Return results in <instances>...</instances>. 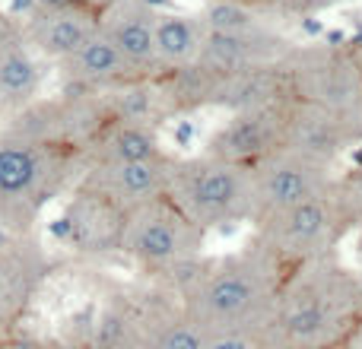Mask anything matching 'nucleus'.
<instances>
[{
    "label": "nucleus",
    "instance_id": "nucleus-1",
    "mask_svg": "<svg viewBox=\"0 0 362 349\" xmlns=\"http://www.w3.org/2000/svg\"><path fill=\"white\" fill-rule=\"evenodd\" d=\"M86 172V156L67 140L42 137L10 121L0 127V225L25 232L42 206Z\"/></svg>",
    "mask_w": 362,
    "mask_h": 349
},
{
    "label": "nucleus",
    "instance_id": "nucleus-2",
    "mask_svg": "<svg viewBox=\"0 0 362 349\" xmlns=\"http://www.w3.org/2000/svg\"><path fill=\"white\" fill-rule=\"evenodd\" d=\"M270 273V251L229 257L204 270L197 283L185 289V314L206 340H226L267 324L276 305V286Z\"/></svg>",
    "mask_w": 362,
    "mask_h": 349
},
{
    "label": "nucleus",
    "instance_id": "nucleus-3",
    "mask_svg": "<svg viewBox=\"0 0 362 349\" xmlns=\"http://www.w3.org/2000/svg\"><path fill=\"white\" fill-rule=\"evenodd\" d=\"M165 197L204 232L255 216L251 169L216 156L172 159Z\"/></svg>",
    "mask_w": 362,
    "mask_h": 349
},
{
    "label": "nucleus",
    "instance_id": "nucleus-4",
    "mask_svg": "<svg viewBox=\"0 0 362 349\" xmlns=\"http://www.w3.org/2000/svg\"><path fill=\"white\" fill-rule=\"evenodd\" d=\"M200 235L204 229L197 223H191L169 197H159L127 213L121 251L144 267L165 270L181 257L197 254Z\"/></svg>",
    "mask_w": 362,
    "mask_h": 349
},
{
    "label": "nucleus",
    "instance_id": "nucleus-5",
    "mask_svg": "<svg viewBox=\"0 0 362 349\" xmlns=\"http://www.w3.org/2000/svg\"><path fill=\"white\" fill-rule=\"evenodd\" d=\"M251 191H255L251 219H264L270 213H280L286 206L331 191V162L280 146L251 165Z\"/></svg>",
    "mask_w": 362,
    "mask_h": 349
},
{
    "label": "nucleus",
    "instance_id": "nucleus-6",
    "mask_svg": "<svg viewBox=\"0 0 362 349\" xmlns=\"http://www.w3.org/2000/svg\"><path fill=\"white\" fill-rule=\"evenodd\" d=\"M286 67L289 86L312 105H321L327 112L340 114L359 105L362 99V73L350 57H340L334 48H318V51H289Z\"/></svg>",
    "mask_w": 362,
    "mask_h": 349
},
{
    "label": "nucleus",
    "instance_id": "nucleus-7",
    "mask_svg": "<svg viewBox=\"0 0 362 349\" xmlns=\"http://www.w3.org/2000/svg\"><path fill=\"white\" fill-rule=\"evenodd\" d=\"M286 114L289 102H270L261 108H245L235 112L206 143V156L226 159L235 165H255L257 159L270 156L274 150L283 146L286 137Z\"/></svg>",
    "mask_w": 362,
    "mask_h": 349
},
{
    "label": "nucleus",
    "instance_id": "nucleus-8",
    "mask_svg": "<svg viewBox=\"0 0 362 349\" xmlns=\"http://www.w3.org/2000/svg\"><path fill=\"white\" fill-rule=\"evenodd\" d=\"M257 225H261V235H264V248L270 254L296 257V261L315 257L325 248L334 225L331 191L321 194V197L302 200L296 206H286L280 213H270V216L257 219Z\"/></svg>",
    "mask_w": 362,
    "mask_h": 349
},
{
    "label": "nucleus",
    "instance_id": "nucleus-9",
    "mask_svg": "<svg viewBox=\"0 0 362 349\" xmlns=\"http://www.w3.org/2000/svg\"><path fill=\"white\" fill-rule=\"evenodd\" d=\"M127 210H121L115 200L99 194L95 187L83 184L76 178L74 194L67 200V210L61 216V229L67 244L86 254H105V251H121V235H124Z\"/></svg>",
    "mask_w": 362,
    "mask_h": 349
},
{
    "label": "nucleus",
    "instance_id": "nucleus-10",
    "mask_svg": "<svg viewBox=\"0 0 362 349\" xmlns=\"http://www.w3.org/2000/svg\"><path fill=\"white\" fill-rule=\"evenodd\" d=\"M289 51H293V42L286 35H280L276 29H270V25L245 32L206 29L194 64H200L204 70H213V73H235V70L251 67H280Z\"/></svg>",
    "mask_w": 362,
    "mask_h": 349
},
{
    "label": "nucleus",
    "instance_id": "nucleus-11",
    "mask_svg": "<svg viewBox=\"0 0 362 349\" xmlns=\"http://www.w3.org/2000/svg\"><path fill=\"white\" fill-rule=\"evenodd\" d=\"M42 89V54L29 45L19 16L0 10V114L32 105Z\"/></svg>",
    "mask_w": 362,
    "mask_h": 349
},
{
    "label": "nucleus",
    "instance_id": "nucleus-12",
    "mask_svg": "<svg viewBox=\"0 0 362 349\" xmlns=\"http://www.w3.org/2000/svg\"><path fill=\"white\" fill-rule=\"evenodd\" d=\"M169 165H172L169 156L150 159V162H102V165H86L80 181L95 187L108 200H115L121 210L131 213L137 206L150 203V200L165 197V191H169Z\"/></svg>",
    "mask_w": 362,
    "mask_h": 349
},
{
    "label": "nucleus",
    "instance_id": "nucleus-13",
    "mask_svg": "<svg viewBox=\"0 0 362 349\" xmlns=\"http://www.w3.org/2000/svg\"><path fill=\"white\" fill-rule=\"evenodd\" d=\"M57 70H61V80L67 86V95H95L118 89L131 80H140L102 29L80 51H74L67 61L57 64Z\"/></svg>",
    "mask_w": 362,
    "mask_h": 349
},
{
    "label": "nucleus",
    "instance_id": "nucleus-14",
    "mask_svg": "<svg viewBox=\"0 0 362 349\" xmlns=\"http://www.w3.org/2000/svg\"><path fill=\"white\" fill-rule=\"evenodd\" d=\"M156 13L144 0H127L118 4L99 19V29L115 42V48L124 54V61L131 64V70L140 80H153L159 76L156 64Z\"/></svg>",
    "mask_w": 362,
    "mask_h": 349
},
{
    "label": "nucleus",
    "instance_id": "nucleus-15",
    "mask_svg": "<svg viewBox=\"0 0 362 349\" xmlns=\"http://www.w3.org/2000/svg\"><path fill=\"white\" fill-rule=\"evenodd\" d=\"M42 276L45 254L25 232H13L0 242V327L29 305Z\"/></svg>",
    "mask_w": 362,
    "mask_h": 349
},
{
    "label": "nucleus",
    "instance_id": "nucleus-16",
    "mask_svg": "<svg viewBox=\"0 0 362 349\" xmlns=\"http://www.w3.org/2000/svg\"><path fill=\"white\" fill-rule=\"evenodd\" d=\"M19 23H23V32L32 48L54 64L67 61L74 51H80L99 32V16L89 10H80V6L35 10L29 16H23Z\"/></svg>",
    "mask_w": 362,
    "mask_h": 349
},
{
    "label": "nucleus",
    "instance_id": "nucleus-17",
    "mask_svg": "<svg viewBox=\"0 0 362 349\" xmlns=\"http://www.w3.org/2000/svg\"><path fill=\"white\" fill-rule=\"evenodd\" d=\"M350 143L344 131V118L321 105H289L286 114V137H283V146L296 153H305L312 159H321V162H334L344 146Z\"/></svg>",
    "mask_w": 362,
    "mask_h": 349
},
{
    "label": "nucleus",
    "instance_id": "nucleus-18",
    "mask_svg": "<svg viewBox=\"0 0 362 349\" xmlns=\"http://www.w3.org/2000/svg\"><path fill=\"white\" fill-rule=\"evenodd\" d=\"M150 159H165L159 134L153 124H134V121H108L86 150V165L150 162Z\"/></svg>",
    "mask_w": 362,
    "mask_h": 349
},
{
    "label": "nucleus",
    "instance_id": "nucleus-19",
    "mask_svg": "<svg viewBox=\"0 0 362 349\" xmlns=\"http://www.w3.org/2000/svg\"><path fill=\"white\" fill-rule=\"evenodd\" d=\"M206 35V25L204 19L197 16H187V13H156V64H159V73L165 70H181V67H191L197 61V51L200 42Z\"/></svg>",
    "mask_w": 362,
    "mask_h": 349
},
{
    "label": "nucleus",
    "instance_id": "nucleus-20",
    "mask_svg": "<svg viewBox=\"0 0 362 349\" xmlns=\"http://www.w3.org/2000/svg\"><path fill=\"white\" fill-rule=\"evenodd\" d=\"M200 19H204L206 29H216V32H245V29L267 25V19L261 13L238 4V0H210L206 10L200 13Z\"/></svg>",
    "mask_w": 362,
    "mask_h": 349
},
{
    "label": "nucleus",
    "instance_id": "nucleus-21",
    "mask_svg": "<svg viewBox=\"0 0 362 349\" xmlns=\"http://www.w3.org/2000/svg\"><path fill=\"white\" fill-rule=\"evenodd\" d=\"M150 343L153 349H210V340L185 318H165L163 324H156L150 331Z\"/></svg>",
    "mask_w": 362,
    "mask_h": 349
},
{
    "label": "nucleus",
    "instance_id": "nucleus-22",
    "mask_svg": "<svg viewBox=\"0 0 362 349\" xmlns=\"http://www.w3.org/2000/svg\"><path fill=\"white\" fill-rule=\"evenodd\" d=\"M76 4L83 6V10H89V13H95V16H105L112 6H118V4H127V0H76Z\"/></svg>",
    "mask_w": 362,
    "mask_h": 349
},
{
    "label": "nucleus",
    "instance_id": "nucleus-23",
    "mask_svg": "<svg viewBox=\"0 0 362 349\" xmlns=\"http://www.w3.org/2000/svg\"><path fill=\"white\" fill-rule=\"evenodd\" d=\"M194 137H197V127H194L191 121H181V124L175 127V140H178L181 146H191Z\"/></svg>",
    "mask_w": 362,
    "mask_h": 349
},
{
    "label": "nucleus",
    "instance_id": "nucleus-24",
    "mask_svg": "<svg viewBox=\"0 0 362 349\" xmlns=\"http://www.w3.org/2000/svg\"><path fill=\"white\" fill-rule=\"evenodd\" d=\"M302 32L315 38V35H325V25H321L315 16H302Z\"/></svg>",
    "mask_w": 362,
    "mask_h": 349
},
{
    "label": "nucleus",
    "instance_id": "nucleus-25",
    "mask_svg": "<svg viewBox=\"0 0 362 349\" xmlns=\"http://www.w3.org/2000/svg\"><path fill=\"white\" fill-rule=\"evenodd\" d=\"M325 35H327V48L346 45V32H344V29H325Z\"/></svg>",
    "mask_w": 362,
    "mask_h": 349
},
{
    "label": "nucleus",
    "instance_id": "nucleus-26",
    "mask_svg": "<svg viewBox=\"0 0 362 349\" xmlns=\"http://www.w3.org/2000/svg\"><path fill=\"white\" fill-rule=\"evenodd\" d=\"M144 4H150V6H153V10H163V6H169V4H172V0H144Z\"/></svg>",
    "mask_w": 362,
    "mask_h": 349
},
{
    "label": "nucleus",
    "instance_id": "nucleus-27",
    "mask_svg": "<svg viewBox=\"0 0 362 349\" xmlns=\"http://www.w3.org/2000/svg\"><path fill=\"white\" fill-rule=\"evenodd\" d=\"M38 349H70V346H64V343H48V346H38Z\"/></svg>",
    "mask_w": 362,
    "mask_h": 349
},
{
    "label": "nucleus",
    "instance_id": "nucleus-28",
    "mask_svg": "<svg viewBox=\"0 0 362 349\" xmlns=\"http://www.w3.org/2000/svg\"><path fill=\"white\" fill-rule=\"evenodd\" d=\"M356 187L362 191V165H359V178H356Z\"/></svg>",
    "mask_w": 362,
    "mask_h": 349
},
{
    "label": "nucleus",
    "instance_id": "nucleus-29",
    "mask_svg": "<svg viewBox=\"0 0 362 349\" xmlns=\"http://www.w3.org/2000/svg\"><path fill=\"white\" fill-rule=\"evenodd\" d=\"M0 118H4V114H0Z\"/></svg>",
    "mask_w": 362,
    "mask_h": 349
}]
</instances>
